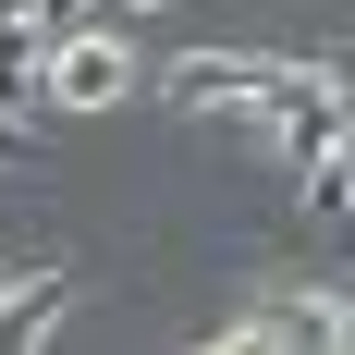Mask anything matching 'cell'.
<instances>
[{
  "label": "cell",
  "mask_w": 355,
  "mask_h": 355,
  "mask_svg": "<svg viewBox=\"0 0 355 355\" xmlns=\"http://www.w3.org/2000/svg\"><path fill=\"white\" fill-rule=\"evenodd\" d=\"M110 86H123V49H110V37H73V49H49V98H73V110H98Z\"/></svg>",
  "instance_id": "1"
}]
</instances>
